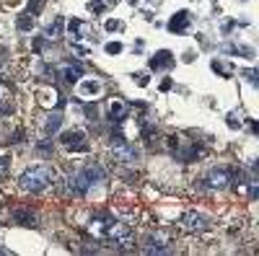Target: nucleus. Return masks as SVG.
Here are the masks:
<instances>
[{"label": "nucleus", "instance_id": "1", "mask_svg": "<svg viewBox=\"0 0 259 256\" xmlns=\"http://www.w3.org/2000/svg\"><path fill=\"white\" fill-rule=\"evenodd\" d=\"M52 181H55V171L50 166H31L18 179V184H21L24 191H41V189H47Z\"/></svg>", "mask_w": 259, "mask_h": 256}, {"label": "nucleus", "instance_id": "2", "mask_svg": "<svg viewBox=\"0 0 259 256\" xmlns=\"http://www.w3.org/2000/svg\"><path fill=\"white\" fill-rule=\"evenodd\" d=\"M112 158L119 161V163H135L140 158V150L135 145H130L122 135H117L114 142H112Z\"/></svg>", "mask_w": 259, "mask_h": 256}, {"label": "nucleus", "instance_id": "3", "mask_svg": "<svg viewBox=\"0 0 259 256\" xmlns=\"http://www.w3.org/2000/svg\"><path fill=\"white\" fill-rule=\"evenodd\" d=\"M62 147L65 150H70V153H89V140H85V135L80 130H70V132H65L60 137Z\"/></svg>", "mask_w": 259, "mask_h": 256}, {"label": "nucleus", "instance_id": "4", "mask_svg": "<svg viewBox=\"0 0 259 256\" xmlns=\"http://www.w3.org/2000/svg\"><path fill=\"white\" fill-rule=\"evenodd\" d=\"M182 228L187 233H202L210 228V220L202 215V212H187V215L182 218Z\"/></svg>", "mask_w": 259, "mask_h": 256}, {"label": "nucleus", "instance_id": "5", "mask_svg": "<svg viewBox=\"0 0 259 256\" xmlns=\"http://www.w3.org/2000/svg\"><path fill=\"white\" fill-rule=\"evenodd\" d=\"M91 184H94V181L85 176V171H75V174L68 179V186H70V191H73L75 197H83L85 191L91 189Z\"/></svg>", "mask_w": 259, "mask_h": 256}, {"label": "nucleus", "instance_id": "6", "mask_svg": "<svg viewBox=\"0 0 259 256\" xmlns=\"http://www.w3.org/2000/svg\"><path fill=\"white\" fill-rule=\"evenodd\" d=\"M171 65H174V57H171L168 49H161V52H156V57H150V68L153 70H166Z\"/></svg>", "mask_w": 259, "mask_h": 256}, {"label": "nucleus", "instance_id": "7", "mask_svg": "<svg viewBox=\"0 0 259 256\" xmlns=\"http://www.w3.org/2000/svg\"><path fill=\"white\" fill-rule=\"evenodd\" d=\"M187 26H189V13H187V11L174 13V16H171V21H168V31H174V34L184 31Z\"/></svg>", "mask_w": 259, "mask_h": 256}, {"label": "nucleus", "instance_id": "8", "mask_svg": "<svg viewBox=\"0 0 259 256\" xmlns=\"http://www.w3.org/2000/svg\"><path fill=\"white\" fill-rule=\"evenodd\" d=\"M207 184L212 189H223L228 184V171L226 168H218V171H210V176H207Z\"/></svg>", "mask_w": 259, "mask_h": 256}, {"label": "nucleus", "instance_id": "9", "mask_svg": "<svg viewBox=\"0 0 259 256\" xmlns=\"http://www.w3.org/2000/svg\"><path fill=\"white\" fill-rule=\"evenodd\" d=\"M11 109H13V104H11V88L0 83V114H8Z\"/></svg>", "mask_w": 259, "mask_h": 256}, {"label": "nucleus", "instance_id": "10", "mask_svg": "<svg viewBox=\"0 0 259 256\" xmlns=\"http://www.w3.org/2000/svg\"><path fill=\"white\" fill-rule=\"evenodd\" d=\"M124 114H127V106H124L122 101H112V104H109V117H112V122H122Z\"/></svg>", "mask_w": 259, "mask_h": 256}, {"label": "nucleus", "instance_id": "11", "mask_svg": "<svg viewBox=\"0 0 259 256\" xmlns=\"http://www.w3.org/2000/svg\"><path fill=\"white\" fill-rule=\"evenodd\" d=\"M80 75H83V68L78 65V62H75V65H68V68L62 70V78L68 80V83H78V80H80Z\"/></svg>", "mask_w": 259, "mask_h": 256}, {"label": "nucleus", "instance_id": "12", "mask_svg": "<svg viewBox=\"0 0 259 256\" xmlns=\"http://www.w3.org/2000/svg\"><path fill=\"white\" fill-rule=\"evenodd\" d=\"M101 91V83L99 80H83L80 83V96H96Z\"/></svg>", "mask_w": 259, "mask_h": 256}, {"label": "nucleus", "instance_id": "13", "mask_svg": "<svg viewBox=\"0 0 259 256\" xmlns=\"http://www.w3.org/2000/svg\"><path fill=\"white\" fill-rule=\"evenodd\" d=\"M68 29H70V34H73L75 39H83V36H85V31H89V26H85L83 21H78V18H73V21H70Z\"/></svg>", "mask_w": 259, "mask_h": 256}, {"label": "nucleus", "instance_id": "14", "mask_svg": "<svg viewBox=\"0 0 259 256\" xmlns=\"http://www.w3.org/2000/svg\"><path fill=\"white\" fill-rule=\"evenodd\" d=\"M85 171V176H89L91 181H104V171H101V166H96V163H89L83 168Z\"/></svg>", "mask_w": 259, "mask_h": 256}, {"label": "nucleus", "instance_id": "15", "mask_svg": "<svg viewBox=\"0 0 259 256\" xmlns=\"http://www.w3.org/2000/svg\"><path fill=\"white\" fill-rule=\"evenodd\" d=\"M60 127H62V117H60V114H52V117H47V122H45V132H47V135L57 132Z\"/></svg>", "mask_w": 259, "mask_h": 256}, {"label": "nucleus", "instance_id": "16", "mask_svg": "<svg viewBox=\"0 0 259 256\" xmlns=\"http://www.w3.org/2000/svg\"><path fill=\"white\" fill-rule=\"evenodd\" d=\"M39 101H41V104H57V101H60V93H57L55 88H47V91L39 93Z\"/></svg>", "mask_w": 259, "mask_h": 256}, {"label": "nucleus", "instance_id": "17", "mask_svg": "<svg viewBox=\"0 0 259 256\" xmlns=\"http://www.w3.org/2000/svg\"><path fill=\"white\" fill-rule=\"evenodd\" d=\"M60 34H62V18H55L47 26V39H57Z\"/></svg>", "mask_w": 259, "mask_h": 256}, {"label": "nucleus", "instance_id": "18", "mask_svg": "<svg viewBox=\"0 0 259 256\" xmlns=\"http://www.w3.org/2000/svg\"><path fill=\"white\" fill-rule=\"evenodd\" d=\"M31 26H34V16H31V13H24V16L18 18V29H21V31H29Z\"/></svg>", "mask_w": 259, "mask_h": 256}, {"label": "nucleus", "instance_id": "19", "mask_svg": "<svg viewBox=\"0 0 259 256\" xmlns=\"http://www.w3.org/2000/svg\"><path fill=\"white\" fill-rule=\"evenodd\" d=\"M16 220H18L21 225H34V215H29L26 210H18V212H16Z\"/></svg>", "mask_w": 259, "mask_h": 256}, {"label": "nucleus", "instance_id": "20", "mask_svg": "<svg viewBox=\"0 0 259 256\" xmlns=\"http://www.w3.org/2000/svg\"><path fill=\"white\" fill-rule=\"evenodd\" d=\"M8 168H11V158L8 156H0V176H6Z\"/></svg>", "mask_w": 259, "mask_h": 256}, {"label": "nucleus", "instance_id": "21", "mask_svg": "<svg viewBox=\"0 0 259 256\" xmlns=\"http://www.w3.org/2000/svg\"><path fill=\"white\" fill-rule=\"evenodd\" d=\"M89 11H91V13H101V11H104V3H101V0H91Z\"/></svg>", "mask_w": 259, "mask_h": 256}, {"label": "nucleus", "instance_id": "22", "mask_svg": "<svg viewBox=\"0 0 259 256\" xmlns=\"http://www.w3.org/2000/svg\"><path fill=\"white\" fill-rule=\"evenodd\" d=\"M106 52H109V55H119L122 44H119V41H112V44H106Z\"/></svg>", "mask_w": 259, "mask_h": 256}, {"label": "nucleus", "instance_id": "23", "mask_svg": "<svg viewBox=\"0 0 259 256\" xmlns=\"http://www.w3.org/2000/svg\"><path fill=\"white\" fill-rule=\"evenodd\" d=\"M41 11V0H29V13H39Z\"/></svg>", "mask_w": 259, "mask_h": 256}, {"label": "nucleus", "instance_id": "24", "mask_svg": "<svg viewBox=\"0 0 259 256\" xmlns=\"http://www.w3.org/2000/svg\"><path fill=\"white\" fill-rule=\"evenodd\" d=\"M119 29H122L119 21H106V31H119Z\"/></svg>", "mask_w": 259, "mask_h": 256}, {"label": "nucleus", "instance_id": "25", "mask_svg": "<svg viewBox=\"0 0 259 256\" xmlns=\"http://www.w3.org/2000/svg\"><path fill=\"white\" fill-rule=\"evenodd\" d=\"M244 75H246V80L251 85H256V70H244Z\"/></svg>", "mask_w": 259, "mask_h": 256}, {"label": "nucleus", "instance_id": "26", "mask_svg": "<svg viewBox=\"0 0 259 256\" xmlns=\"http://www.w3.org/2000/svg\"><path fill=\"white\" fill-rule=\"evenodd\" d=\"M228 127H233V130H236V127H241V119H236L233 114L228 117Z\"/></svg>", "mask_w": 259, "mask_h": 256}, {"label": "nucleus", "instance_id": "27", "mask_svg": "<svg viewBox=\"0 0 259 256\" xmlns=\"http://www.w3.org/2000/svg\"><path fill=\"white\" fill-rule=\"evenodd\" d=\"M85 114H89L91 122H94V119H96V106H85Z\"/></svg>", "mask_w": 259, "mask_h": 256}, {"label": "nucleus", "instance_id": "28", "mask_svg": "<svg viewBox=\"0 0 259 256\" xmlns=\"http://www.w3.org/2000/svg\"><path fill=\"white\" fill-rule=\"evenodd\" d=\"M138 85H148V75H145V73L138 75Z\"/></svg>", "mask_w": 259, "mask_h": 256}, {"label": "nucleus", "instance_id": "29", "mask_svg": "<svg viewBox=\"0 0 259 256\" xmlns=\"http://www.w3.org/2000/svg\"><path fill=\"white\" fill-rule=\"evenodd\" d=\"M168 88H171V80H168V78H166V80H163V83H161V91H168Z\"/></svg>", "mask_w": 259, "mask_h": 256}, {"label": "nucleus", "instance_id": "30", "mask_svg": "<svg viewBox=\"0 0 259 256\" xmlns=\"http://www.w3.org/2000/svg\"><path fill=\"white\" fill-rule=\"evenodd\" d=\"M106 3H119V0H106Z\"/></svg>", "mask_w": 259, "mask_h": 256}]
</instances>
